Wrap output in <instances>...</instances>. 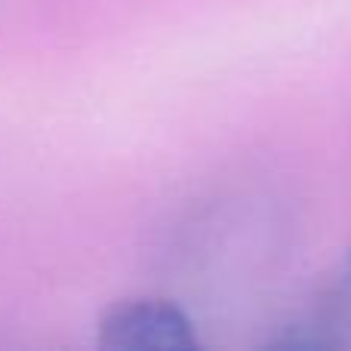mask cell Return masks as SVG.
Wrapping results in <instances>:
<instances>
[{"instance_id": "2", "label": "cell", "mask_w": 351, "mask_h": 351, "mask_svg": "<svg viewBox=\"0 0 351 351\" xmlns=\"http://www.w3.org/2000/svg\"><path fill=\"white\" fill-rule=\"evenodd\" d=\"M324 327L330 330L336 346L351 348V250L333 280V290H330V308L324 317Z\"/></svg>"}, {"instance_id": "1", "label": "cell", "mask_w": 351, "mask_h": 351, "mask_svg": "<svg viewBox=\"0 0 351 351\" xmlns=\"http://www.w3.org/2000/svg\"><path fill=\"white\" fill-rule=\"evenodd\" d=\"M99 348L114 351H194L200 336L191 315L170 299H127L111 305L96 327Z\"/></svg>"}]
</instances>
